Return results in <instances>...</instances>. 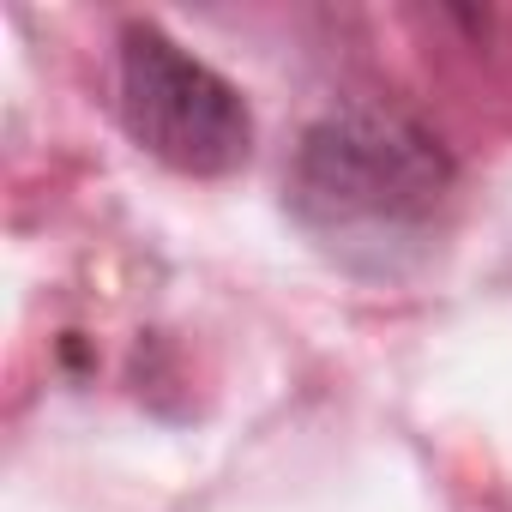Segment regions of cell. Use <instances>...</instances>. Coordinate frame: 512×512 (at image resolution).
<instances>
[{
    "instance_id": "obj_1",
    "label": "cell",
    "mask_w": 512,
    "mask_h": 512,
    "mask_svg": "<svg viewBox=\"0 0 512 512\" xmlns=\"http://www.w3.org/2000/svg\"><path fill=\"white\" fill-rule=\"evenodd\" d=\"M446 145L404 109L344 103L320 115L290 163V217L350 272H398L428 247L452 199Z\"/></svg>"
},
{
    "instance_id": "obj_2",
    "label": "cell",
    "mask_w": 512,
    "mask_h": 512,
    "mask_svg": "<svg viewBox=\"0 0 512 512\" xmlns=\"http://www.w3.org/2000/svg\"><path fill=\"white\" fill-rule=\"evenodd\" d=\"M121 127L175 175H229L253 151L241 91L157 25L121 31Z\"/></svg>"
}]
</instances>
